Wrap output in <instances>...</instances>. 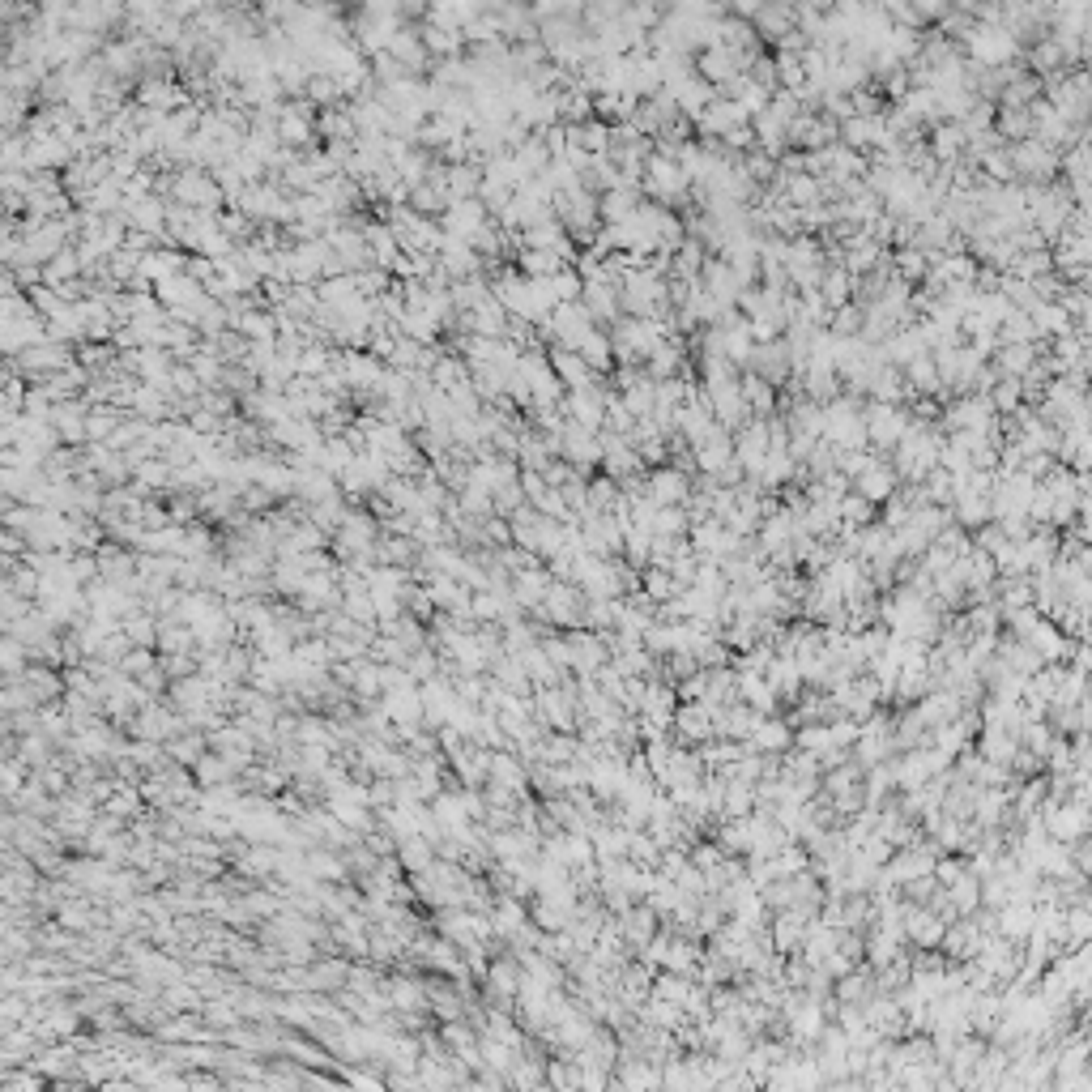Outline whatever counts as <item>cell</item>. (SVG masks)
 I'll return each mask as SVG.
<instances>
[{
    "label": "cell",
    "mask_w": 1092,
    "mask_h": 1092,
    "mask_svg": "<svg viewBox=\"0 0 1092 1092\" xmlns=\"http://www.w3.org/2000/svg\"><path fill=\"white\" fill-rule=\"evenodd\" d=\"M551 581H555V576L546 572V568H525L517 576V589H512V602H517V606H538L546 598V589H551Z\"/></svg>",
    "instance_id": "cell-8"
},
{
    "label": "cell",
    "mask_w": 1092,
    "mask_h": 1092,
    "mask_svg": "<svg viewBox=\"0 0 1092 1092\" xmlns=\"http://www.w3.org/2000/svg\"><path fill=\"white\" fill-rule=\"evenodd\" d=\"M491 982H495V990H500V994H517V990H521V973H517V965H512V960H500V965H495V973H491Z\"/></svg>",
    "instance_id": "cell-10"
},
{
    "label": "cell",
    "mask_w": 1092,
    "mask_h": 1092,
    "mask_svg": "<svg viewBox=\"0 0 1092 1092\" xmlns=\"http://www.w3.org/2000/svg\"><path fill=\"white\" fill-rule=\"evenodd\" d=\"M892 491H896V470H892V465L871 461V465H866V470L858 474V495H862V500L883 504Z\"/></svg>",
    "instance_id": "cell-5"
},
{
    "label": "cell",
    "mask_w": 1092,
    "mask_h": 1092,
    "mask_svg": "<svg viewBox=\"0 0 1092 1092\" xmlns=\"http://www.w3.org/2000/svg\"><path fill=\"white\" fill-rule=\"evenodd\" d=\"M687 858H692L696 871H713V866H717L721 858H726V849H721L717 841H700V845L687 849Z\"/></svg>",
    "instance_id": "cell-9"
},
{
    "label": "cell",
    "mask_w": 1092,
    "mask_h": 1092,
    "mask_svg": "<svg viewBox=\"0 0 1092 1092\" xmlns=\"http://www.w3.org/2000/svg\"><path fill=\"white\" fill-rule=\"evenodd\" d=\"M832 990H837V1003H866L875 994V973L871 969H849V973H841V977H832Z\"/></svg>",
    "instance_id": "cell-6"
},
{
    "label": "cell",
    "mask_w": 1092,
    "mask_h": 1092,
    "mask_svg": "<svg viewBox=\"0 0 1092 1092\" xmlns=\"http://www.w3.org/2000/svg\"><path fill=\"white\" fill-rule=\"evenodd\" d=\"M802 935H807V918L798 909H777L773 922H768V939H773V952L781 956H794L802 947Z\"/></svg>",
    "instance_id": "cell-1"
},
{
    "label": "cell",
    "mask_w": 1092,
    "mask_h": 1092,
    "mask_svg": "<svg viewBox=\"0 0 1092 1092\" xmlns=\"http://www.w3.org/2000/svg\"><path fill=\"white\" fill-rule=\"evenodd\" d=\"M747 747H751V751H768V756H781V751L794 747V726H790V721H777V717L764 713V717L756 721V730H751Z\"/></svg>",
    "instance_id": "cell-2"
},
{
    "label": "cell",
    "mask_w": 1092,
    "mask_h": 1092,
    "mask_svg": "<svg viewBox=\"0 0 1092 1092\" xmlns=\"http://www.w3.org/2000/svg\"><path fill=\"white\" fill-rule=\"evenodd\" d=\"M734 674H738V679H734V687H738V700L751 704V709H756V713H773L777 704H781L773 687L764 683V674H751V670H734Z\"/></svg>",
    "instance_id": "cell-4"
},
{
    "label": "cell",
    "mask_w": 1092,
    "mask_h": 1092,
    "mask_svg": "<svg viewBox=\"0 0 1092 1092\" xmlns=\"http://www.w3.org/2000/svg\"><path fill=\"white\" fill-rule=\"evenodd\" d=\"M909 431V419L896 406H875L871 414H866V436H871L875 444H896Z\"/></svg>",
    "instance_id": "cell-3"
},
{
    "label": "cell",
    "mask_w": 1092,
    "mask_h": 1092,
    "mask_svg": "<svg viewBox=\"0 0 1092 1092\" xmlns=\"http://www.w3.org/2000/svg\"><path fill=\"white\" fill-rule=\"evenodd\" d=\"M645 495H649L657 508H666V504H687V478L674 474V470H657L649 483H645Z\"/></svg>",
    "instance_id": "cell-7"
},
{
    "label": "cell",
    "mask_w": 1092,
    "mask_h": 1092,
    "mask_svg": "<svg viewBox=\"0 0 1092 1092\" xmlns=\"http://www.w3.org/2000/svg\"><path fill=\"white\" fill-rule=\"evenodd\" d=\"M525 922H529V918H525V909H521V905H512V901H508L500 913H495V930H500V935H517V930H521Z\"/></svg>",
    "instance_id": "cell-11"
},
{
    "label": "cell",
    "mask_w": 1092,
    "mask_h": 1092,
    "mask_svg": "<svg viewBox=\"0 0 1092 1092\" xmlns=\"http://www.w3.org/2000/svg\"><path fill=\"white\" fill-rule=\"evenodd\" d=\"M500 610H504V602H500V598H491V593H483V598L474 602V615H478V619H495V615H500Z\"/></svg>",
    "instance_id": "cell-12"
}]
</instances>
